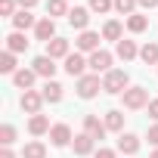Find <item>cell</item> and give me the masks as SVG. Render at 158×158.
Returning a JSON list of instances; mask_svg holds the SVG:
<instances>
[{"label": "cell", "instance_id": "cell-1", "mask_svg": "<svg viewBox=\"0 0 158 158\" xmlns=\"http://www.w3.org/2000/svg\"><path fill=\"white\" fill-rule=\"evenodd\" d=\"M127 87H130V77H127V71H124V68H112L109 74H102V90H106V93L121 96Z\"/></svg>", "mask_w": 158, "mask_h": 158}, {"label": "cell", "instance_id": "cell-2", "mask_svg": "<svg viewBox=\"0 0 158 158\" xmlns=\"http://www.w3.org/2000/svg\"><path fill=\"white\" fill-rule=\"evenodd\" d=\"M121 102H124L127 112H139V109L149 106V90H146V87H127V90L121 93Z\"/></svg>", "mask_w": 158, "mask_h": 158}, {"label": "cell", "instance_id": "cell-3", "mask_svg": "<svg viewBox=\"0 0 158 158\" xmlns=\"http://www.w3.org/2000/svg\"><path fill=\"white\" fill-rule=\"evenodd\" d=\"M102 90V81H99V74H84V77H77V96L81 99H93L96 93Z\"/></svg>", "mask_w": 158, "mask_h": 158}, {"label": "cell", "instance_id": "cell-4", "mask_svg": "<svg viewBox=\"0 0 158 158\" xmlns=\"http://www.w3.org/2000/svg\"><path fill=\"white\" fill-rule=\"evenodd\" d=\"M87 65H90L93 74H99V71L109 74V71H112V53H109V50H96V53H90Z\"/></svg>", "mask_w": 158, "mask_h": 158}, {"label": "cell", "instance_id": "cell-5", "mask_svg": "<svg viewBox=\"0 0 158 158\" xmlns=\"http://www.w3.org/2000/svg\"><path fill=\"white\" fill-rule=\"evenodd\" d=\"M44 102H47V99H44V93H37V90H25L22 99H19L22 112H28V115H40V106H44Z\"/></svg>", "mask_w": 158, "mask_h": 158}, {"label": "cell", "instance_id": "cell-6", "mask_svg": "<svg viewBox=\"0 0 158 158\" xmlns=\"http://www.w3.org/2000/svg\"><path fill=\"white\" fill-rule=\"evenodd\" d=\"M71 127L68 124H53L50 127V143L56 146V149H65V146H71Z\"/></svg>", "mask_w": 158, "mask_h": 158}, {"label": "cell", "instance_id": "cell-7", "mask_svg": "<svg viewBox=\"0 0 158 158\" xmlns=\"http://www.w3.org/2000/svg\"><path fill=\"white\" fill-rule=\"evenodd\" d=\"M74 47H77V53H96V50H99V34L87 28V31H81V34H77Z\"/></svg>", "mask_w": 158, "mask_h": 158}, {"label": "cell", "instance_id": "cell-8", "mask_svg": "<svg viewBox=\"0 0 158 158\" xmlns=\"http://www.w3.org/2000/svg\"><path fill=\"white\" fill-rule=\"evenodd\" d=\"M31 68L37 71V77H47V81H53V74H56V59H50V56L44 53V56H37V59L31 62Z\"/></svg>", "mask_w": 158, "mask_h": 158}, {"label": "cell", "instance_id": "cell-9", "mask_svg": "<svg viewBox=\"0 0 158 158\" xmlns=\"http://www.w3.org/2000/svg\"><path fill=\"white\" fill-rule=\"evenodd\" d=\"M34 37H37V40H44V44H50V40L56 37V19H50V16L37 19V28H34Z\"/></svg>", "mask_w": 158, "mask_h": 158}, {"label": "cell", "instance_id": "cell-10", "mask_svg": "<svg viewBox=\"0 0 158 158\" xmlns=\"http://www.w3.org/2000/svg\"><path fill=\"white\" fill-rule=\"evenodd\" d=\"M47 56H50V59H68V56H71V44H68L65 37H53V40L47 44Z\"/></svg>", "mask_w": 158, "mask_h": 158}, {"label": "cell", "instance_id": "cell-11", "mask_svg": "<svg viewBox=\"0 0 158 158\" xmlns=\"http://www.w3.org/2000/svg\"><path fill=\"white\" fill-rule=\"evenodd\" d=\"M87 68H90V65H87V59H84L81 53H71V56L65 59V71H68L71 77H84Z\"/></svg>", "mask_w": 158, "mask_h": 158}, {"label": "cell", "instance_id": "cell-12", "mask_svg": "<svg viewBox=\"0 0 158 158\" xmlns=\"http://www.w3.org/2000/svg\"><path fill=\"white\" fill-rule=\"evenodd\" d=\"M84 133L93 136V139H102L109 130H106V121H99L96 115H84Z\"/></svg>", "mask_w": 158, "mask_h": 158}, {"label": "cell", "instance_id": "cell-13", "mask_svg": "<svg viewBox=\"0 0 158 158\" xmlns=\"http://www.w3.org/2000/svg\"><path fill=\"white\" fill-rule=\"evenodd\" d=\"M68 25H71V28H77V31H87V25H90V10L74 6V10L68 13Z\"/></svg>", "mask_w": 158, "mask_h": 158}, {"label": "cell", "instance_id": "cell-14", "mask_svg": "<svg viewBox=\"0 0 158 158\" xmlns=\"http://www.w3.org/2000/svg\"><path fill=\"white\" fill-rule=\"evenodd\" d=\"M13 28L16 31H28V28H37V19L31 16V10H19L13 16Z\"/></svg>", "mask_w": 158, "mask_h": 158}, {"label": "cell", "instance_id": "cell-15", "mask_svg": "<svg viewBox=\"0 0 158 158\" xmlns=\"http://www.w3.org/2000/svg\"><path fill=\"white\" fill-rule=\"evenodd\" d=\"M28 133H31V136L50 133V118H47V115H31V118H28Z\"/></svg>", "mask_w": 158, "mask_h": 158}, {"label": "cell", "instance_id": "cell-16", "mask_svg": "<svg viewBox=\"0 0 158 158\" xmlns=\"http://www.w3.org/2000/svg\"><path fill=\"white\" fill-rule=\"evenodd\" d=\"M118 152L136 155V152H139V136H136V133H121V136H118Z\"/></svg>", "mask_w": 158, "mask_h": 158}, {"label": "cell", "instance_id": "cell-17", "mask_svg": "<svg viewBox=\"0 0 158 158\" xmlns=\"http://www.w3.org/2000/svg\"><path fill=\"white\" fill-rule=\"evenodd\" d=\"M34 77H37V71H34V68H19V71L13 74V84H16L19 90H31Z\"/></svg>", "mask_w": 158, "mask_h": 158}, {"label": "cell", "instance_id": "cell-18", "mask_svg": "<svg viewBox=\"0 0 158 158\" xmlns=\"http://www.w3.org/2000/svg\"><path fill=\"white\" fill-rule=\"evenodd\" d=\"M115 53H118L124 62H130V59H136V56H139V47H136L133 40H124V37H121V40L115 44Z\"/></svg>", "mask_w": 158, "mask_h": 158}, {"label": "cell", "instance_id": "cell-19", "mask_svg": "<svg viewBox=\"0 0 158 158\" xmlns=\"http://www.w3.org/2000/svg\"><path fill=\"white\" fill-rule=\"evenodd\" d=\"M106 130H115V133H124V112L121 109H112V112H106Z\"/></svg>", "mask_w": 158, "mask_h": 158}, {"label": "cell", "instance_id": "cell-20", "mask_svg": "<svg viewBox=\"0 0 158 158\" xmlns=\"http://www.w3.org/2000/svg\"><path fill=\"white\" fill-rule=\"evenodd\" d=\"M93 136H87V133H77L74 139H71V149H74V155H90L93 152Z\"/></svg>", "mask_w": 158, "mask_h": 158}, {"label": "cell", "instance_id": "cell-21", "mask_svg": "<svg viewBox=\"0 0 158 158\" xmlns=\"http://www.w3.org/2000/svg\"><path fill=\"white\" fill-rule=\"evenodd\" d=\"M40 93H44V99L53 102V106L62 102V84H59V81H47V84L40 87Z\"/></svg>", "mask_w": 158, "mask_h": 158}, {"label": "cell", "instance_id": "cell-22", "mask_svg": "<svg viewBox=\"0 0 158 158\" xmlns=\"http://www.w3.org/2000/svg\"><path fill=\"white\" fill-rule=\"evenodd\" d=\"M127 31H133V34H143L146 28H149V16H143V13H133V16H127Z\"/></svg>", "mask_w": 158, "mask_h": 158}, {"label": "cell", "instance_id": "cell-23", "mask_svg": "<svg viewBox=\"0 0 158 158\" xmlns=\"http://www.w3.org/2000/svg\"><path fill=\"white\" fill-rule=\"evenodd\" d=\"M6 50H10V53H25V50H28L25 34H22V31H13V34L6 37Z\"/></svg>", "mask_w": 158, "mask_h": 158}, {"label": "cell", "instance_id": "cell-24", "mask_svg": "<svg viewBox=\"0 0 158 158\" xmlns=\"http://www.w3.org/2000/svg\"><path fill=\"white\" fill-rule=\"evenodd\" d=\"M22 158H47V146H44L40 139H31V143H25Z\"/></svg>", "mask_w": 158, "mask_h": 158}, {"label": "cell", "instance_id": "cell-25", "mask_svg": "<svg viewBox=\"0 0 158 158\" xmlns=\"http://www.w3.org/2000/svg\"><path fill=\"white\" fill-rule=\"evenodd\" d=\"M68 0H47V16L50 19H56V16H65L68 19Z\"/></svg>", "mask_w": 158, "mask_h": 158}, {"label": "cell", "instance_id": "cell-26", "mask_svg": "<svg viewBox=\"0 0 158 158\" xmlns=\"http://www.w3.org/2000/svg\"><path fill=\"white\" fill-rule=\"evenodd\" d=\"M121 34H124V28H121V22H115V19H109V22L102 25V37H106V40H115V44H118V40H121Z\"/></svg>", "mask_w": 158, "mask_h": 158}, {"label": "cell", "instance_id": "cell-27", "mask_svg": "<svg viewBox=\"0 0 158 158\" xmlns=\"http://www.w3.org/2000/svg\"><path fill=\"white\" fill-rule=\"evenodd\" d=\"M0 71H3V74H16V71H19V68H16V53L3 50V56H0Z\"/></svg>", "mask_w": 158, "mask_h": 158}, {"label": "cell", "instance_id": "cell-28", "mask_svg": "<svg viewBox=\"0 0 158 158\" xmlns=\"http://www.w3.org/2000/svg\"><path fill=\"white\" fill-rule=\"evenodd\" d=\"M139 59H143L146 65H158V44H146V47L139 50Z\"/></svg>", "mask_w": 158, "mask_h": 158}, {"label": "cell", "instance_id": "cell-29", "mask_svg": "<svg viewBox=\"0 0 158 158\" xmlns=\"http://www.w3.org/2000/svg\"><path fill=\"white\" fill-rule=\"evenodd\" d=\"M109 10H115V0H90V13H99V16H106Z\"/></svg>", "mask_w": 158, "mask_h": 158}, {"label": "cell", "instance_id": "cell-30", "mask_svg": "<svg viewBox=\"0 0 158 158\" xmlns=\"http://www.w3.org/2000/svg\"><path fill=\"white\" fill-rule=\"evenodd\" d=\"M136 6H139L136 0H115V10H118L121 16H133V13H136Z\"/></svg>", "mask_w": 158, "mask_h": 158}, {"label": "cell", "instance_id": "cell-31", "mask_svg": "<svg viewBox=\"0 0 158 158\" xmlns=\"http://www.w3.org/2000/svg\"><path fill=\"white\" fill-rule=\"evenodd\" d=\"M0 143H3V146H13V143H16V127H13V124H3V127H0Z\"/></svg>", "mask_w": 158, "mask_h": 158}, {"label": "cell", "instance_id": "cell-32", "mask_svg": "<svg viewBox=\"0 0 158 158\" xmlns=\"http://www.w3.org/2000/svg\"><path fill=\"white\" fill-rule=\"evenodd\" d=\"M16 13H19V10H16V0H0V16H10V19H13Z\"/></svg>", "mask_w": 158, "mask_h": 158}, {"label": "cell", "instance_id": "cell-33", "mask_svg": "<svg viewBox=\"0 0 158 158\" xmlns=\"http://www.w3.org/2000/svg\"><path fill=\"white\" fill-rule=\"evenodd\" d=\"M146 139H149V143H152V146L158 149V124H152V127H149V133H146Z\"/></svg>", "mask_w": 158, "mask_h": 158}, {"label": "cell", "instance_id": "cell-34", "mask_svg": "<svg viewBox=\"0 0 158 158\" xmlns=\"http://www.w3.org/2000/svg\"><path fill=\"white\" fill-rule=\"evenodd\" d=\"M146 109H149V118H155V121H158V99H149V106H146Z\"/></svg>", "mask_w": 158, "mask_h": 158}, {"label": "cell", "instance_id": "cell-35", "mask_svg": "<svg viewBox=\"0 0 158 158\" xmlns=\"http://www.w3.org/2000/svg\"><path fill=\"white\" fill-rule=\"evenodd\" d=\"M93 158H115V149H96Z\"/></svg>", "mask_w": 158, "mask_h": 158}, {"label": "cell", "instance_id": "cell-36", "mask_svg": "<svg viewBox=\"0 0 158 158\" xmlns=\"http://www.w3.org/2000/svg\"><path fill=\"white\" fill-rule=\"evenodd\" d=\"M136 3H139L143 10H155V6H158V0H136Z\"/></svg>", "mask_w": 158, "mask_h": 158}, {"label": "cell", "instance_id": "cell-37", "mask_svg": "<svg viewBox=\"0 0 158 158\" xmlns=\"http://www.w3.org/2000/svg\"><path fill=\"white\" fill-rule=\"evenodd\" d=\"M37 0H19V10H34Z\"/></svg>", "mask_w": 158, "mask_h": 158}, {"label": "cell", "instance_id": "cell-38", "mask_svg": "<svg viewBox=\"0 0 158 158\" xmlns=\"http://www.w3.org/2000/svg\"><path fill=\"white\" fill-rule=\"evenodd\" d=\"M0 158H16V155H13V149H10V146H3V149H0Z\"/></svg>", "mask_w": 158, "mask_h": 158}, {"label": "cell", "instance_id": "cell-39", "mask_svg": "<svg viewBox=\"0 0 158 158\" xmlns=\"http://www.w3.org/2000/svg\"><path fill=\"white\" fill-rule=\"evenodd\" d=\"M149 158H158V149H155V152H152V155H149Z\"/></svg>", "mask_w": 158, "mask_h": 158}]
</instances>
